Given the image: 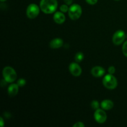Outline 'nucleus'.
Listing matches in <instances>:
<instances>
[{
    "label": "nucleus",
    "mask_w": 127,
    "mask_h": 127,
    "mask_svg": "<svg viewBox=\"0 0 127 127\" xmlns=\"http://www.w3.org/2000/svg\"><path fill=\"white\" fill-rule=\"evenodd\" d=\"M58 2L57 0H41L40 8L43 12L47 14H52L57 10Z\"/></svg>",
    "instance_id": "nucleus-1"
},
{
    "label": "nucleus",
    "mask_w": 127,
    "mask_h": 127,
    "mask_svg": "<svg viewBox=\"0 0 127 127\" xmlns=\"http://www.w3.org/2000/svg\"><path fill=\"white\" fill-rule=\"evenodd\" d=\"M126 37H127V34L126 35Z\"/></svg>",
    "instance_id": "nucleus-26"
},
{
    "label": "nucleus",
    "mask_w": 127,
    "mask_h": 127,
    "mask_svg": "<svg viewBox=\"0 0 127 127\" xmlns=\"http://www.w3.org/2000/svg\"><path fill=\"white\" fill-rule=\"evenodd\" d=\"M4 79L7 83H13L17 78V73L15 69L11 66H6L2 70Z\"/></svg>",
    "instance_id": "nucleus-2"
},
{
    "label": "nucleus",
    "mask_w": 127,
    "mask_h": 127,
    "mask_svg": "<svg viewBox=\"0 0 127 127\" xmlns=\"http://www.w3.org/2000/svg\"><path fill=\"white\" fill-rule=\"evenodd\" d=\"M108 71H109V74H114L115 72V67L113 66H110L109 68V69H108Z\"/></svg>",
    "instance_id": "nucleus-19"
},
{
    "label": "nucleus",
    "mask_w": 127,
    "mask_h": 127,
    "mask_svg": "<svg viewBox=\"0 0 127 127\" xmlns=\"http://www.w3.org/2000/svg\"><path fill=\"white\" fill-rule=\"evenodd\" d=\"M114 102L112 100H108V99L102 100L101 104H100V107H102V109L105 110H109L112 109L114 107Z\"/></svg>",
    "instance_id": "nucleus-13"
},
{
    "label": "nucleus",
    "mask_w": 127,
    "mask_h": 127,
    "mask_svg": "<svg viewBox=\"0 0 127 127\" xmlns=\"http://www.w3.org/2000/svg\"><path fill=\"white\" fill-rule=\"evenodd\" d=\"M91 107L94 110H97L99 109V103L97 100H93L91 102Z\"/></svg>",
    "instance_id": "nucleus-15"
},
{
    "label": "nucleus",
    "mask_w": 127,
    "mask_h": 127,
    "mask_svg": "<svg viewBox=\"0 0 127 127\" xmlns=\"http://www.w3.org/2000/svg\"><path fill=\"white\" fill-rule=\"evenodd\" d=\"M19 85L17 84H11L7 89V93L10 97H14L16 95L19 91Z\"/></svg>",
    "instance_id": "nucleus-12"
},
{
    "label": "nucleus",
    "mask_w": 127,
    "mask_h": 127,
    "mask_svg": "<svg viewBox=\"0 0 127 127\" xmlns=\"http://www.w3.org/2000/svg\"><path fill=\"white\" fill-rule=\"evenodd\" d=\"M102 83L107 89L111 90L115 89L118 85L117 79L112 74L105 75L102 79Z\"/></svg>",
    "instance_id": "nucleus-3"
},
{
    "label": "nucleus",
    "mask_w": 127,
    "mask_h": 127,
    "mask_svg": "<svg viewBox=\"0 0 127 127\" xmlns=\"http://www.w3.org/2000/svg\"><path fill=\"white\" fill-rule=\"evenodd\" d=\"M82 14V8L80 5L74 4L69 7L68 16L72 20L78 19Z\"/></svg>",
    "instance_id": "nucleus-4"
},
{
    "label": "nucleus",
    "mask_w": 127,
    "mask_h": 127,
    "mask_svg": "<svg viewBox=\"0 0 127 127\" xmlns=\"http://www.w3.org/2000/svg\"><path fill=\"white\" fill-rule=\"evenodd\" d=\"M122 52L124 55L127 57V41H126V42L124 43V45H123Z\"/></svg>",
    "instance_id": "nucleus-18"
},
{
    "label": "nucleus",
    "mask_w": 127,
    "mask_h": 127,
    "mask_svg": "<svg viewBox=\"0 0 127 127\" xmlns=\"http://www.w3.org/2000/svg\"><path fill=\"white\" fill-rule=\"evenodd\" d=\"M91 74H93V76L95 77V78L102 77L105 74V69L103 67L96 66H94L92 68Z\"/></svg>",
    "instance_id": "nucleus-9"
},
{
    "label": "nucleus",
    "mask_w": 127,
    "mask_h": 127,
    "mask_svg": "<svg viewBox=\"0 0 127 127\" xmlns=\"http://www.w3.org/2000/svg\"><path fill=\"white\" fill-rule=\"evenodd\" d=\"M0 1H1V2H4V1H6V0H0Z\"/></svg>",
    "instance_id": "nucleus-24"
},
{
    "label": "nucleus",
    "mask_w": 127,
    "mask_h": 127,
    "mask_svg": "<svg viewBox=\"0 0 127 127\" xmlns=\"http://www.w3.org/2000/svg\"><path fill=\"white\" fill-rule=\"evenodd\" d=\"M70 73L74 76H79L82 73V69L77 63H71L69 66Z\"/></svg>",
    "instance_id": "nucleus-8"
},
{
    "label": "nucleus",
    "mask_w": 127,
    "mask_h": 127,
    "mask_svg": "<svg viewBox=\"0 0 127 127\" xmlns=\"http://www.w3.org/2000/svg\"><path fill=\"white\" fill-rule=\"evenodd\" d=\"M68 5H67V4L62 5V6H60V7L61 12H63V13L68 12V11H69V7H68Z\"/></svg>",
    "instance_id": "nucleus-16"
},
{
    "label": "nucleus",
    "mask_w": 127,
    "mask_h": 127,
    "mask_svg": "<svg viewBox=\"0 0 127 127\" xmlns=\"http://www.w3.org/2000/svg\"><path fill=\"white\" fill-rule=\"evenodd\" d=\"M53 20L58 24H62L65 21V15L62 12H56L53 15Z\"/></svg>",
    "instance_id": "nucleus-10"
},
{
    "label": "nucleus",
    "mask_w": 127,
    "mask_h": 127,
    "mask_svg": "<svg viewBox=\"0 0 127 127\" xmlns=\"http://www.w3.org/2000/svg\"><path fill=\"white\" fill-rule=\"evenodd\" d=\"M17 84H18L19 86V87H23L24 86L26 85V81L24 79H22V78H21V79H19L18 81H17Z\"/></svg>",
    "instance_id": "nucleus-17"
},
{
    "label": "nucleus",
    "mask_w": 127,
    "mask_h": 127,
    "mask_svg": "<svg viewBox=\"0 0 127 127\" xmlns=\"http://www.w3.org/2000/svg\"><path fill=\"white\" fill-rule=\"evenodd\" d=\"M63 45V40L60 38H55L50 42V47L53 49H57L62 47Z\"/></svg>",
    "instance_id": "nucleus-11"
},
{
    "label": "nucleus",
    "mask_w": 127,
    "mask_h": 127,
    "mask_svg": "<svg viewBox=\"0 0 127 127\" xmlns=\"http://www.w3.org/2000/svg\"><path fill=\"white\" fill-rule=\"evenodd\" d=\"M64 3L67 5H71L73 2V0H63Z\"/></svg>",
    "instance_id": "nucleus-22"
},
{
    "label": "nucleus",
    "mask_w": 127,
    "mask_h": 127,
    "mask_svg": "<svg viewBox=\"0 0 127 127\" xmlns=\"http://www.w3.org/2000/svg\"><path fill=\"white\" fill-rule=\"evenodd\" d=\"M4 125V120L2 117L0 118V126L1 127H3Z\"/></svg>",
    "instance_id": "nucleus-23"
},
{
    "label": "nucleus",
    "mask_w": 127,
    "mask_h": 127,
    "mask_svg": "<svg viewBox=\"0 0 127 127\" xmlns=\"http://www.w3.org/2000/svg\"><path fill=\"white\" fill-rule=\"evenodd\" d=\"M126 37L125 32L122 30H119L115 32V33L113 35L112 42L116 45H120L124 42Z\"/></svg>",
    "instance_id": "nucleus-6"
},
{
    "label": "nucleus",
    "mask_w": 127,
    "mask_h": 127,
    "mask_svg": "<svg viewBox=\"0 0 127 127\" xmlns=\"http://www.w3.org/2000/svg\"><path fill=\"white\" fill-rule=\"evenodd\" d=\"M87 2H88L89 4L91 5H94L97 2V0H86Z\"/></svg>",
    "instance_id": "nucleus-21"
},
{
    "label": "nucleus",
    "mask_w": 127,
    "mask_h": 127,
    "mask_svg": "<svg viewBox=\"0 0 127 127\" xmlns=\"http://www.w3.org/2000/svg\"><path fill=\"white\" fill-rule=\"evenodd\" d=\"M84 54H83L82 52H78V53L75 55L74 59H75V61L77 63H79V62H81L83 60V58H84Z\"/></svg>",
    "instance_id": "nucleus-14"
},
{
    "label": "nucleus",
    "mask_w": 127,
    "mask_h": 127,
    "mask_svg": "<svg viewBox=\"0 0 127 127\" xmlns=\"http://www.w3.org/2000/svg\"><path fill=\"white\" fill-rule=\"evenodd\" d=\"M115 1H120V0H115Z\"/></svg>",
    "instance_id": "nucleus-25"
},
{
    "label": "nucleus",
    "mask_w": 127,
    "mask_h": 127,
    "mask_svg": "<svg viewBox=\"0 0 127 127\" xmlns=\"http://www.w3.org/2000/svg\"><path fill=\"white\" fill-rule=\"evenodd\" d=\"M94 119L99 124H104L107 120V114L104 109H98L94 113Z\"/></svg>",
    "instance_id": "nucleus-7"
},
{
    "label": "nucleus",
    "mask_w": 127,
    "mask_h": 127,
    "mask_svg": "<svg viewBox=\"0 0 127 127\" xmlns=\"http://www.w3.org/2000/svg\"><path fill=\"white\" fill-rule=\"evenodd\" d=\"M73 127H85V125H84L83 122H76L75 124H74Z\"/></svg>",
    "instance_id": "nucleus-20"
},
{
    "label": "nucleus",
    "mask_w": 127,
    "mask_h": 127,
    "mask_svg": "<svg viewBox=\"0 0 127 127\" xmlns=\"http://www.w3.org/2000/svg\"><path fill=\"white\" fill-rule=\"evenodd\" d=\"M40 8L36 4H31L28 6L26 11V14L28 18L33 19L37 17L39 14Z\"/></svg>",
    "instance_id": "nucleus-5"
}]
</instances>
